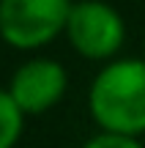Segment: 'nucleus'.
Listing matches in <instances>:
<instances>
[{
  "label": "nucleus",
  "mask_w": 145,
  "mask_h": 148,
  "mask_svg": "<svg viewBox=\"0 0 145 148\" xmlns=\"http://www.w3.org/2000/svg\"><path fill=\"white\" fill-rule=\"evenodd\" d=\"M63 33L85 60H110L126 41V22L118 8L104 0H80L71 3Z\"/></svg>",
  "instance_id": "7ed1b4c3"
},
{
  "label": "nucleus",
  "mask_w": 145,
  "mask_h": 148,
  "mask_svg": "<svg viewBox=\"0 0 145 148\" xmlns=\"http://www.w3.org/2000/svg\"><path fill=\"white\" fill-rule=\"evenodd\" d=\"M142 58H145V41H142Z\"/></svg>",
  "instance_id": "0eeeda50"
},
{
  "label": "nucleus",
  "mask_w": 145,
  "mask_h": 148,
  "mask_svg": "<svg viewBox=\"0 0 145 148\" xmlns=\"http://www.w3.org/2000/svg\"><path fill=\"white\" fill-rule=\"evenodd\" d=\"M25 132V112L16 107L8 90L0 88V148H14Z\"/></svg>",
  "instance_id": "39448f33"
},
{
  "label": "nucleus",
  "mask_w": 145,
  "mask_h": 148,
  "mask_svg": "<svg viewBox=\"0 0 145 148\" xmlns=\"http://www.w3.org/2000/svg\"><path fill=\"white\" fill-rule=\"evenodd\" d=\"M25 115H41L60 104L69 90V74L52 58H30L11 74L5 88Z\"/></svg>",
  "instance_id": "20e7f679"
},
{
  "label": "nucleus",
  "mask_w": 145,
  "mask_h": 148,
  "mask_svg": "<svg viewBox=\"0 0 145 148\" xmlns=\"http://www.w3.org/2000/svg\"><path fill=\"white\" fill-rule=\"evenodd\" d=\"M82 148H145L134 134H120V132H107L101 129L99 134H93L91 140H85Z\"/></svg>",
  "instance_id": "423d86ee"
},
{
  "label": "nucleus",
  "mask_w": 145,
  "mask_h": 148,
  "mask_svg": "<svg viewBox=\"0 0 145 148\" xmlns=\"http://www.w3.org/2000/svg\"><path fill=\"white\" fill-rule=\"evenodd\" d=\"M71 0H0V38L8 47L33 52L63 33Z\"/></svg>",
  "instance_id": "f03ea898"
},
{
  "label": "nucleus",
  "mask_w": 145,
  "mask_h": 148,
  "mask_svg": "<svg viewBox=\"0 0 145 148\" xmlns=\"http://www.w3.org/2000/svg\"><path fill=\"white\" fill-rule=\"evenodd\" d=\"M88 110L99 129L145 134V58H110L91 82Z\"/></svg>",
  "instance_id": "f257e3e1"
}]
</instances>
